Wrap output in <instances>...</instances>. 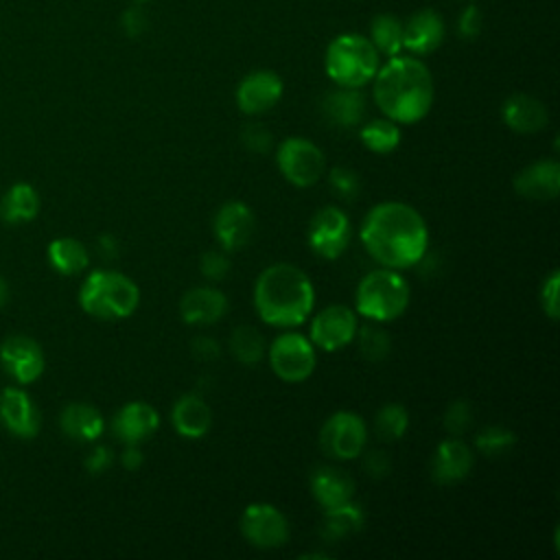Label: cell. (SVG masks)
Segmentation results:
<instances>
[{
    "label": "cell",
    "instance_id": "48",
    "mask_svg": "<svg viewBox=\"0 0 560 560\" xmlns=\"http://www.w3.org/2000/svg\"><path fill=\"white\" fill-rule=\"evenodd\" d=\"M7 300H9V287H7L4 278L0 276V308L7 304Z\"/></svg>",
    "mask_w": 560,
    "mask_h": 560
},
{
    "label": "cell",
    "instance_id": "13",
    "mask_svg": "<svg viewBox=\"0 0 560 560\" xmlns=\"http://www.w3.org/2000/svg\"><path fill=\"white\" fill-rule=\"evenodd\" d=\"M282 92L284 83L280 74H276L273 70H254L241 79L234 98L236 107L243 114L256 116L269 112L282 98Z\"/></svg>",
    "mask_w": 560,
    "mask_h": 560
},
{
    "label": "cell",
    "instance_id": "32",
    "mask_svg": "<svg viewBox=\"0 0 560 560\" xmlns=\"http://www.w3.org/2000/svg\"><path fill=\"white\" fill-rule=\"evenodd\" d=\"M230 352L243 365H256L262 361L267 348L262 335L254 326H236L230 335Z\"/></svg>",
    "mask_w": 560,
    "mask_h": 560
},
{
    "label": "cell",
    "instance_id": "27",
    "mask_svg": "<svg viewBox=\"0 0 560 560\" xmlns=\"http://www.w3.org/2000/svg\"><path fill=\"white\" fill-rule=\"evenodd\" d=\"M365 523V512L359 503L352 499L324 510V521H322V538L326 542H337L350 534H357Z\"/></svg>",
    "mask_w": 560,
    "mask_h": 560
},
{
    "label": "cell",
    "instance_id": "4",
    "mask_svg": "<svg viewBox=\"0 0 560 560\" xmlns=\"http://www.w3.org/2000/svg\"><path fill=\"white\" fill-rule=\"evenodd\" d=\"M79 304L96 319L116 322L133 315L140 304V289L120 271L96 269L83 280L79 289Z\"/></svg>",
    "mask_w": 560,
    "mask_h": 560
},
{
    "label": "cell",
    "instance_id": "31",
    "mask_svg": "<svg viewBox=\"0 0 560 560\" xmlns=\"http://www.w3.org/2000/svg\"><path fill=\"white\" fill-rule=\"evenodd\" d=\"M363 147L374 153H392L400 144V127L392 118H374L359 131Z\"/></svg>",
    "mask_w": 560,
    "mask_h": 560
},
{
    "label": "cell",
    "instance_id": "37",
    "mask_svg": "<svg viewBox=\"0 0 560 560\" xmlns=\"http://www.w3.org/2000/svg\"><path fill=\"white\" fill-rule=\"evenodd\" d=\"M328 182H330V186L335 188V192L339 195V197H343V199H354L357 195H359V190H361V179H359V175L352 171V168H348V166H332L330 171H328Z\"/></svg>",
    "mask_w": 560,
    "mask_h": 560
},
{
    "label": "cell",
    "instance_id": "46",
    "mask_svg": "<svg viewBox=\"0 0 560 560\" xmlns=\"http://www.w3.org/2000/svg\"><path fill=\"white\" fill-rule=\"evenodd\" d=\"M142 451L138 448V444H127V448L122 451V455H120V464H122V468H127V470H136V468H140L142 466Z\"/></svg>",
    "mask_w": 560,
    "mask_h": 560
},
{
    "label": "cell",
    "instance_id": "43",
    "mask_svg": "<svg viewBox=\"0 0 560 560\" xmlns=\"http://www.w3.org/2000/svg\"><path fill=\"white\" fill-rule=\"evenodd\" d=\"M120 24H122V31L129 35V37H140L147 26H149V20L144 15V11L140 7H131L122 13L120 18Z\"/></svg>",
    "mask_w": 560,
    "mask_h": 560
},
{
    "label": "cell",
    "instance_id": "18",
    "mask_svg": "<svg viewBox=\"0 0 560 560\" xmlns=\"http://www.w3.org/2000/svg\"><path fill=\"white\" fill-rule=\"evenodd\" d=\"M472 451L459 438H446L438 444L431 457V477L435 483L448 486L468 477L472 470Z\"/></svg>",
    "mask_w": 560,
    "mask_h": 560
},
{
    "label": "cell",
    "instance_id": "42",
    "mask_svg": "<svg viewBox=\"0 0 560 560\" xmlns=\"http://www.w3.org/2000/svg\"><path fill=\"white\" fill-rule=\"evenodd\" d=\"M363 470L374 479H383L392 472V459L385 451H370L363 455Z\"/></svg>",
    "mask_w": 560,
    "mask_h": 560
},
{
    "label": "cell",
    "instance_id": "17",
    "mask_svg": "<svg viewBox=\"0 0 560 560\" xmlns=\"http://www.w3.org/2000/svg\"><path fill=\"white\" fill-rule=\"evenodd\" d=\"M160 427V413L144 400H133L120 407L112 420L114 435L125 444H140Z\"/></svg>",
    "mask_w": 560,
    "mask_h": 560
},
{
    "label": "cell",
    "instance_id": "22",
    "mask_svg": "<svg viewBox=\"0 0 560 560\" xmlns=\"http://www.w3.org/2000/svg\"><path fill=\"white\" fill-rule=\"evenodd\" d=\"M501 118L516 133H538L547 127L549 112L540 98L518 92L503 101Z\"/></svg>",
    "mask_w": 560,
    "mask_h": 560
},
{
    "label": "cell",
    "instance_id": "1",
    "mask_svg": "<svg viewBox=\"0 0 560 560\" xmlns=\"http://www.w3.org/2000/svg\"><path fill=\"white\" fill-rule=\"evenodd\" d=\"M361 243L381 267L400 271L427 256L429 228L413 206L381 201L361 223Z\"/></svg>",
    "mask_w": 560,
    "mask_h": 560
},
{
    "label": "cell",
    "instance_id": "29",
    "mask_svg": "<svg viewBox=\"0 0 560 560\" xmlns=\"http://www.w3.org/2000/svg\"><path fill=\"white\" fill-rule=\"evenodd\" d=\"M48 260H50L52 269L59 271L61 276H77L88 267L90 254L81 241H77L72 236H61V238L50 241Z\"/></svg>",
    "mask_w": 560,
    "mask_h": 560
},
{
    "label": "cell",
    "instance_id": "39",
    "mask_svg": "<svg viewBox=\"0 0 560 560\" xmlns=\"http://www.w3.org/2000/svg\"><path fill=\"white\" fill-rule=\"evenodd\" d=\"M199 271H201L203 278L219 282V280H223V278L228 276V271H230V260H228V256H225L223 252L208 249V252H203L201 258H199Z\"/></svg>",
    "mask_w": 560,
    "mask_h": 560
},
{
    "label": "cell",
    "instance_id": "20",
    "mask_svg": "<svg viewBox=\"0 0 560 560\" xmlns=\"http://www.w3.org/2000/svg\"><path fill=\"white\" fill-rule=\"evenodd\" d=\"M0 420L18 438H35L39 431V411L24 389L7 387L0 394Z\"/></svg>",
    "mask_w": 560,
    "mask_h": 560
},
{
    "label": "cell",
    "instance_id": "49",
    "mask_svg": "<svg viewBox=\"0 0 560 560\" xmlns=\"http://www.w3.org/2000/svg\"><path fill=\"white\" fill-rule=\"evenodd\" d=\"M302 558H328V556L319 553V551H311V553H302Z\"/></svg>",
    "mask_w": 560,
    "mask_h": 560
},
{
    "label": "cell",
    "instance_id": "5",
    "mask_svg": "<svg viewBox=\"0 0 560 560\" xmlns=\"http://www.w3.org/2000/svg\"><path fill=\"white\" fill-rule=\"evenodd\" d=\"M411 289L398 269L378 267L368 271L354 291V311L370 322L385 324L398 319L409 306Z\"/></svg>",
    "mask_w": 560,
    "mask_h": 560
},
{
    "label": "cell",
    "instance_id": "2",
    "mask_svg": "<svg viewBox=\"0 0 560 560\" xmlns=\"http://www.w3.org/2000/svg\"><path fill=\"white\" fill-rule=\"evenodd\" d=\"M372 83L374 103L398 125H413L422 120L433 105V77L418 57H387V61L378 66Z\"/></svg>",
    "mask_w": 560,
    "mask_h": 560
},
{
    "label": "cell",
    "instance_id": "45",
    "mask_svg": "<svg viewBox=\"0 0 560 560\" xmlns=\"http://www.w3.org/2000/svg\"><path fill=\"white\" fill-rule=\"evenodd\" d=\"M112 462H114L112 448H107V446H96V448L88 455L85 468H88L92 475H98V472L107 470V468L112 466Z\"/></svg>",
    "mask_w": 560,
    "mask_h": 560
},
{
    "label": "cell",
    "instance_id": "41",
    "mask_svg": "<svg viewBox=\"0 0 560 560\" xmlns=\"http://www.w3.org/2000/svg\"><path fill=\"white\" fill-rule=\"evenodd\" d=\"M481 26H483V15L475 4H468L457 18V35L466 42L477 39L481 33Z\"/></svg>",
    "mask_w": 560,
    "mask_h": 560
},
{
    "label": "cell",
    "instance_id": "33",
    "mask_svg": "<svg viewBox=\"0 0 560 560\" xmlns=\"http://www.w3.org/2000/svg\"><path fill=\"white\" fill-rule=\"evenodd\" d=\"M407 429H409V413L398 402L383 405L374 416V433L383 442H394V440L402 438L407 433Z\"/></svg>",
    "mask_w": 560,
    "mask_h": 560
},
{
    "label": "cell",
    "instance_id": "7",
    "mask_svg": "<svg viewBox=\"0 0 560 560\" xmlns=\"http://www.w3.org/2000/svg\"><path fill=\"white\" fill-rule=\"evenodd\" d=\"M271 372L284 383L306 381L317 365V352L308 337L300 332H280L267 348Z\"/></svg>",
    "mask_w": 560,
    "mask_h": 560
},
{
    "label": "cell",
    "instance_id": "40",
    "mask_svg": "<svg viewBox=\"0 0 560 560\" xmlns=\"http://www.w3.org/2000/svg\"><path fill=\"white\" fill-rule=\"evenodd\" d=\"M558 284H560V273L558 271H551L542 287H540V306H542V313L549 317V319H558L560 315V300H558Z\"/></svg>",
    "mask_w": 560,
    "mask_h": 560
},
{
    "label": "cell",
    "instance_id": "47",
    "mask_svg": "<svg viewBox=\"0 0 560 560\" xmlns=\"http://www.w3.org/2000/svg\"><path fill=\"white\" fill-rule=\"evenodd\" d=\"M98 247H101V252L105 254V258H114V256L118 254V245H116V241H114L109 234H107V236H101Z\"/></svg>",
    "mask_w": 560,
    "mask_h": 560
},
{
    "label": "cell",
    "instance_id": "8",
    "mask_svg": "<svg viewBox=\"0 0 560 560\" xmlns=\"http://www.w3.org/2000/svg\"><path fill=\"white\" fill-rule=\"evenodd\" d=\"M276 164L282 177L298 188L313 186L326 171V158L322 149L302 136H289L280 142L276 151Z\"/></svg>",
    "mask_w": 560,
    "mask_h": 560
},
{
    "label": "cell",
    "instance_id": "6",
    "mask_svg": "<svg viewBox=\"0 0 560 560\" xmlns=\"http://www.w3.org/2000/svg\"><path fill=\"white\" fill-rule=\"evenodd\" d=\"M381 66V55L365 35H337L324 52V70L332 83L343 88H363Z\"/></svg>",
    "mask_w": 560,
    "mask_h": 560
},
{
    "label": "cell",
    "instance_id": "25",
    "mask_svg": "<svg viewBox=\"0 0 560 560\" xmlns=\"http://www.w3.org/2000/svg\"><path fill=\"white\" fill-rule=\"evenodd\" d=\"M311 492L315 501L326 510L341 505L354 497L352 477L337 466H317L311 472Z\"/></svg>",
    "mask_w": 560,
    "mask_h": 560
},
{
    "label": "cell",
    "instance_id": "35",
    "mask_svg": "<svg viewBox=\"0 0 560 560\" xmlns=\"http://www.w3.org/2000/svg\"><path fill=\"white\" fill-rule=\"evenodd\" d=\"M516 444V435L514 431L492 424V427H483L477 435H475V448L486 455V457H501L505 453H510Z\"/></svg>",
    "mask_w": 560,
    "mask_h": 560
},
{
    "label": "cell",
    "instance_id": "9",
    "mask_svg": "<svg viewBox=\"0 0 560 560\" xmlns=\"http://www.w3.org/2000/svg\"><path fill=\"white\" fill-rule=\"evenodd\" d=\"M368 444L365 420L348 409L326 418L319 431V446L332 459H354Z\"/></svg>",
    "mask_w": 560,
    "mask_h": 560
},
{
    "label": "cell",
    "instance_id": "38",
    "mask_svg": "<svg viewBox=\"0 0 560 560\" xmlns=\"http://www.w3.org/2000/svg\"><path fill=\"white\" fill-rule=\"evenodd\" d=\"M241 142L252 153H267L271 149V131L260 122H247L241 129Z\"/></svg>",
    "mask_w": 560,
    "mask_h": 560
},
{
    "label": "cell",
    "instance_id": "10",
    "mask_svg": "<svg viewBox=\"0 0 560 560\" xmlns=\"http://www.w3.org/2000/svg\"><path fill=\"white\" fill-rule=\"evenodd\" d=\"M350 217L337 206L319 208L308 223V247L324 260L339 258L350 243Z\"/></svg>",
    "mask_w": 560,
    "mask_h": 560
},
{
    "label": "cell",
    "instance_id": "44",
    "mask_svg": "<svg viewBox=\"0 0 560 560\" xmlns=\"http://www.w3.org/2000/svg\"><path fill=\"white\" fill-rule=\"evenodd\" d=\"M190 350H192V354H195L199 361H214V359H219V354H221V346L217 343V339L206 337V335L195 337L192 343H190Z\"/></svg>",
    "mask_w": 560,
    "mask_h": 560
},
{
    "label": "cell",
    "instance_id": "12",
    "mask_svg": "<svg viewBox=\"0 0 560 560\" xmlns=\"http://www.w3.org/2000/svg\"><path fill=\"white\" fill-rule=\"evenodd\" d=\"M357 328V311L346 304H330L313 317L308 339L315 348L324 352H335L346 348L354 339Z\"/></svg>",
    "mask_w": 560,
    "mask_h": 560
},
{
    "label": "cell",
    "instance_id": "11",
    "mask_svg": "<svg viewBox=\"0 0 560 560\" xmlns=\"http://www.w3.org/2000/svg\"><path fill=\"white\" fill-rule=\"evenodd\" d=\"M238 525L243 538L256 549H278L289 540V521L271 503H249Z\"/></svg>",
    "mask_w": 560,
    "mask_h": 560
},
{
    "label": "cell",
    "instance_id": "28",
    "mask_svg": "<svg viewBox=\"0 0 560 560\" xmlns=\"http://www.w3.org/2000/svg\"><path fill=\"white\" fill-rule=\"evenodd\" d=\"M39 203L42 201L37 190L26 182H18L4 192L0 201V217L4 223H11V225L26 223L37 217Z\"/></svg>",
    "mask_w": 560,
    "mask_h": 560
},
{
    "label": "cell",
    "instance_id": "24",
    "mask_svg": "<svg viewBox=\"0 0 560 560\" xmlns=\"http://www.w3.org/2000/svg\"><path fill=\"white\" fill-rule=\"evenodd\" d=\"M171 422L182 438L197 440L208 433L212 424V411L199 394L188 392L175 400L171 409Z\"/></svg>",
    "mask_w": 560,
    "mask_h": 560
},
{
    "label": "cell",
    "instance_id": "26",
    "mask_svg": "<svg viewBox=\"0 0 560 560\" xmlns=\"http://www.w3.org/2000/svg\"><path fill=\"white\" fill-rule=\"evenodd\" d=\"M61 431L79 442H94L101 438L105 429V420L101 411L88 402H70L63 407L59 416Z\"/></svg>",
    "mask_w": 560,
    "mask_h": 560
},
{
    "label": "cell",
    "instance_id": "34",
    "mask_svg": "<svg viewBox=\"0 0 560 560\" xmlns=\"http://www.w3.org/2000/svg\"><path fill=\"white\" fill-rule=\"evenodd\" d=\"M357 346H359V352L363 359L376 363V361H383L387 359L389 350H392V339L389 335L374 322V324H365V326H359L357 328Z\"/></svg>",
    "mask_w": 560,
    "mask_h": 560
},
{
    "label": "cell",
    "instance_id": "36",
    "mask_svg": "<svg viewBox=\"0 0 560 560\" xmlns=\"http://www.w3.org/2000/svg\"><path fill=\"white\" fill-rule=\"evenodd\" d=\"M470 422H472V407H470L468 400L459 398V400H453L446 407V411H444V429L453 438L464 435L470 429Z\"/></svg>",
    "mask_w": 560,
    "mask_h": 560
},
{
    "label": "cell",
    "instance_id": "14",
    "mask_svg": "<svg viewBox=\"0 0 560 560\" xmlns=\"http://www.w3.org/2000/svg\"><path fill=\"white\" fill-rule=\"evenodd\" d=\"M256 230V219L254 212L247 203L243 201H225L212 221V232L217 243L225 252H236L245 247Z\"/></svg>",
    "mask_w": 560,
    "mask_h": 560
},
{
    "label": "cell",
    "instance_id": "15",
    "mask_svg": "<svg viewBox=\"0 0 560 560\" xmlns=\"http://www.w3.org/2000/svg\"><path fill=\"white\" fill-rule=\"evenodd\" d=\"M0 361L7 372L22 385L37 381L46 363L39 343L26 335L7 337L0 346Z\"/></svg>",
    "mask_w": 560,
    "mask_h": 560
},
{
    "label": "cell",
    "instance_id": "3",
    "mask_svg": "<svg viewBox=\"0 0 560 560\" xmlns=\"http://www.w3.org/2000/svg\"><path fill=\"white\" fill-rule=\"evenodd\" d=\"M315 306L311 278L291 262L269 265L254 284V308L258 317L276 328H293L308 319Z\"/></svg>",
    "mask_w": 560,
    "mask_h": 560
},
{
    "label": "cell",
    "instance_id": "50",
    "mask_svg": "<svg viewBox=\"0 0 560 560\" xmlns=\"http://www.w3.org/2000/svg\"><path fill=\"white\" fill-rule=\"evenodd\" d=\"M131 2H136V4H144V2H149V0H131Z\"/></svg>",
    "mask_w": 560,
    "mask_h": 560
},
{
    "label": "cell",
    "instance_id": "21",
    "mask_svg": "<svg viewBox=\"0 0 560 560\" xmlns=\"http://www.w3.org/2000/svg\"><path fill=\"white\" fill-rule=\"evenodd\" d=\"M228 311V298L214 287L188 289L179 300V315L190 326L217 324Z\"/></svg>",
    "mask_w": 560,
    "mask_h": 560
},
{
    "label": "cell",
    "instance_id": "16",
    "mask_svg": "<svg viewBox=\"0 0 560 560\" xmlns=\"http://www.w3.org/2000/svg\"><path fill=\"white\" fill-rule=\"evenodd\" d=\"M444 20L433 9H418L402 24V48L424 57L438 50L444 42Z\"/></svg>",
    "mask_w": 560,
    "mask_h": 560
},
{
    "label": "cell",
    "instance_id": "23",
    "mask_svg": "<svg viewBox=\"0 0 560 560\" xmlns=\"http://www.w3.org/2000/svg\"><path fill=\"white\" fill-rule=\"evenodd\" d=\"M322 114L324 118L339 129L357 127L365 116V98L359 88H343L330 90L322 98Z\"/></svg>",
    "mask_w": 560,
    "mask_h": 560
},
{
    "label": "cell",
    "instance_id": "19",
    "mask_svg": "<svg viewBox=\"0 0 560 560\" xmlns=\"http://www.w3.org/2000/svg\"><path fill=\"white\" fill-rule=\"evenodd\" d=\"M514 190L525 199H556L560 190V164L556 160H536L514 175Z\"/></svg>",
    "mask_w": 560,
    "mask_h": 560
},
{
    "label": "cell",
    "instance_id": "30",
    "mask_svg": "<svg viewBox=\"0 0 560 560\" xmlns=\"http://www.w3.org/2000/svg\"><path fill=\"white\" fill-rule=\"evenodd\" d=\"M368 39L378 50V55L396 57L402 50V22L392 13H378L370 22Z\"/></svg>",
    "mask_w": 560,
    "mask_h": 560
}]
</instances>
